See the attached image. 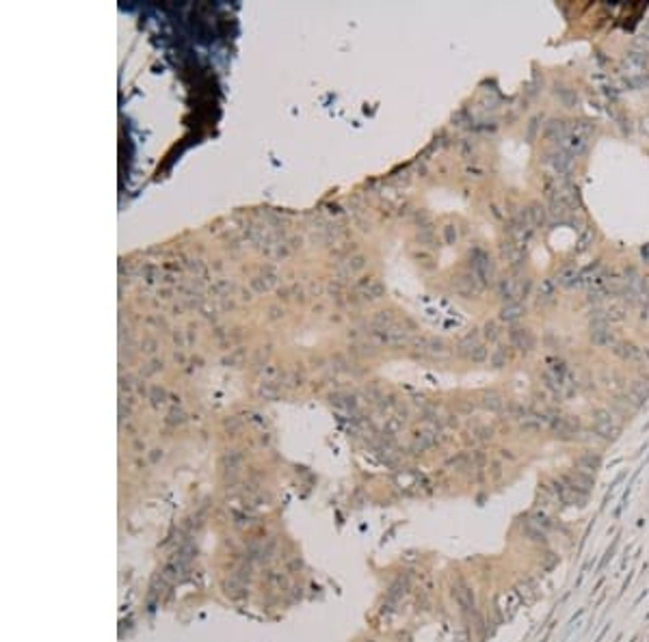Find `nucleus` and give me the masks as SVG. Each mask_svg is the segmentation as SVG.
<instances>
[{
	"label": "nucleus",
	"mask_w": 649,
	"mask_h": 642,
	"mask_svg": "<svg viewBox=\"0 0 649 642\" xmlns=\"http://www.w3.org/2000/svg\"><path fill=\"white\" fill-rule=\"evenodd\" d=\"M457 599H459V603H461V608H463V610L474 608V595H472V590H467V588L457 590Z\"/></svg>",
	"instance_id": "f257e3e1"
}]
</instances>
